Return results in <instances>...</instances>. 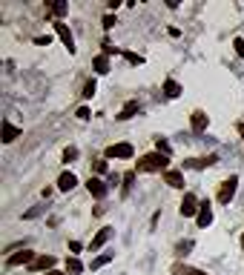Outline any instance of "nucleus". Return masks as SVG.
<instances>
[{"mask_svg": "<svg viewBox=\"0 0 244 275\" xmlns=\"http://www.w3.org/2000/svg\"><path fill=\"white\" fill-rule=\"evenodd\" d=\"M167 166H170V155H164V152H150V155H141L135 169L138 172H167Z\"/></svg>", "mask_w": 244, "mask_h": 275, "instance_id": "1", "label": "nucleus"}, {"mask_svg": "<svg viewBox=\"0 0 244 275\" xmlns=\"http://www.w3.org/2000/svg\"><path fill=\"white\" fill-rule=\"evenodd\" d=\"M236 192H239V175H230L227 181L221 183V189H219V204H230L233 198H236Z\"/></svg>", "mask_w": 244, "mask_h": 275, "instance_id": "2", "label": "nucleus"}, {"mask_svg": "<svg viewBox=\"0 0 244 275\" xmlns=\"http://www.w3.org/2000/svg\"><path fill=\"white\" fill-rule=\"evenodd\" d=\"M198 209H201V201H198L193 192H184V198H181V206H178V212H181V218H193L198 215Z\"/></svg>", "mask_w": 244, "mask_h": 275, "instance_id": "3", "label": "nucleus"}, {"mask_svg": "<svg viewBox=\"0 0 244 275\" xmlns=\"http://www.w3.org/2000/svg\"><path fill=\"white\" fill-rule=\"evenodd\" d=\"M55 32H58V37L63 40V46L69 49V55H75V37H72L69 26H66L63 20H55Z\"/></svg>", "mask_w": 244, "mask_h": 275, "instance_id": "4", "label": "nucleus"}, {"mask_svg": "<svg viewBox=\"0 0 244 275\" xmlns=\"http://www.w3.org/2000/svg\"><path fill=\"white\" fill-rule=\"evenodd\" d=\"M37 255L32 250H23V252H14V255H9V258H6V264H9V267H26V264H29V267H32V261H35Z\"/></svg>", "mask_w": 244, "mask_h": 275, "instance_id": "5", "label": "nucleus"}, {"mask_svg": "<svg viewBox=\"0 0 244 275\" xmlns=\"http://www.w3.org/2000/svg\"><path fill=\"white\" fill-rule=\"evenodd\" d=\"M132 155H135L132 143H112V146H106V158H132Z\"/></svg>", "mask_w": 244, "mask_h": 275, "instance_id": "6", "label": "nucleus"}, {"mask_svg": "<svg viewBox=\"0 0 244 275\" xmlns=\"http://www.w3.org/2000/svg\"><path fill=\"white\" fill-rule=\"evenodd\" d=\"M207 124H210L207 112H201V109H196V112L190 115V126H193V132H196V135H201V132H207Z\"/></svg>", "mask_w": 244, "mask_h": 275, "instance_id": "7", "label": "nucleus"}, {"mask_svg": "<svg viewBox=\"0 0 244 275\" xmlns=\"http://www.w3.org/2000/svg\"><path fill=\"white\" fill-rule=\"evenodd\" d=\"M196 224L201 229H207L210 224H213V206H210V201H201V209H198V215H196Z\"/></svg>", "mask_w": 244, "mask_h": 275, "instance_id": "8", "label": "nucleus"}, {"mask_svg": "<svg viewBox=\"0 0 244 275\" xmlns=\"http://www.w3.org/2000/svg\"><path fill=\"white\" fill-rule=\"evenodd\" d=\"M109 238H112V227H101V229H98V235L89 241V252H98Z\"/></svg>", "mask_w": 244, "mask_h": 275, "instance_id": "9", "label": "nucleus"}, {"mask_svg": "<svg viewBox=\"0 0 244 275\" xmlns=\"http://www.w3.org/2000/svg\"><path fill=\"white\" fill-rule=\"evenodd\" d=\"M86 189H89V195H92V198H98V201H101V198H106V192H109V186H106L101 178H89V181H86Z\"/></svg>", "mask_w": 244, "mask_h": 275, "instance_id": "10", "label": "nucleus"}, {"mask_svg": "<svg viewBox=\"0 0 244 275\" xmlns=\"http://www.w3.org/2000/svg\"><path fill=\"white\" fill-rule=\"evenodd\" d=\"M219 160V155H207V158H190L184 160V166L187 169H207V166H213Z\"/></svg>", "mask_w": 244, "mask_h": 275, "instance_id": "11", "label": "nucleus"}, {"mask_svg": "<svg viewBox=\"0 0 244 275\" xmlns=\"http://www.w3.org/2000/svg\"><path fill=\"white\" fill-rule=\"evenodd\" d=\"M164 181L170 183L173 189H184V172H178V169H167V172H164Z\"/></svg>", "mask_w": 244, "mask_h": 275, "instance_id": "12", "label": "nucleus"}, {"mask_svg": "<svg viewBox=\"0 0 244 275\" xmlns=\"http://www.w3.org/2000/svg\"><path fill=\"white\" fill-rule=\"evenodd\" d=\"M52 267H55V258H52V255H37L29 270H32V273H37V270H46V273H49Z\"/></svg>", "mask_w": 244, "mask_h": 275, "instance_id": "13", "label": "nucleus"}, {"mask_svg": "<svg viewBox=\"0 0 244 275\" xmlns=\"http://www.w3.org/2000/svg\"><path fill=\"white\" fill-rule=\"evenodd\" d=\"M14 138H20V129H17L12 121H3V138H0V140H3V143H12Z\"/></svg>", "mask_w": 244, "mask_h": 275, "instance_id": "14", "label": "nucleus"}, {"mask_svg": "<svg viewBox=\"0 0 244 275\" xmlns=\"http://www.w3.org/2000/svg\"><path fill=\"white\" fill-rule=\"evenodd\" d=\"M75 186H78V178H75L72 172H63V175L58 178V189H60V192H69V189H75Z\"/></svg>", "mask_w": 244, "mask_h": 275, "instance_id": "15", "label": "nucleus"}, {"mask_svg": "<svg viewBox=\"0 0 244 275\" xmlns=\"http://www.w3.org/2000/svg\"><path fill=\"white\" fill-rule=\"evenodd\" d=\"M66 273L69 275H81L83 273V264H81L78 255H69V258H66Z\"/></svg>", "mask_w": 244, "mask_h": 275, "instance_id": "16", "label": "nucleus"}, {"mask_svg": "<svg viewBox=\"0 0 244 275\" xmlns=\"http://www.w3.org/2000/svg\"><path fill=\"white\" fill-rule=\"evenodd\" d=\"M173 273L175 275H207L204 270H198V267H187V264H175Z\"/></svg>", "mask_w": 244, "mask_h": 275, "instance_id": "17", "label": "nucleus"}, {"mask_svg": "<svg viewBox=\"0 0 244 275\" xmlns=\"http://www.w3.org/2000/svg\"><path fill=\"white\" fill-rule=\"evenodd\" d=\"M164 95H167V98H178V95H181V86H178V80H173V78L164 80Z\"/></svg>", "mask_w": 244, "mask_h": 275, "instance_id": "18", "label": "nucleus"}, {"mask_svg": "<svg viewBox=\"0 0 244 275\" xmlns=\"http://www.w3.org/2000/svg\"><path fill=\"white\" fill-rule=\"evenodd\" d=\"M141 106H138V101H129L127 106H124V109H121V112H118V121H129V118H132V115L138 112Z\"/></svg>", "mask_w": 244, "mask_h": 275, "instance_id": "19", "label": "nucleus"}, {"mask_svg": "<svg viewBox=\"0 0 244 275\" xmlns=\"http://www.w3.org/2000/svg\"><path fill=\"white\" fill-rule=\"evenodd\" d=\"M92 66H95V72H98V75H106V72H109V57L106 55H98L92 60Z\"/></svg>", "mask_w": 244, "mask_h": 275, "instance_id": "20", "label": "nucleus"}, {"mask_svg": "<svg viewBox=\"0 0 244 275\" xmlns=\"http://www.w3.org/2000/svg\"><path fill=\"white\" fill-rule=\"evenodd\" d=\"M109 261H112V252H104V255H98V258H92V264H89V270H101V267H106Z\"/></svg>", "mask_w": 244, "mask_h": 275, "instance_id": "21", "label": "nucleus"}, {"mask_svg": "<svg viewBox=\"0 0 244 275\" xmlns=\"http://www.w3.org/2000/svg\"><path fill=\"white\" fill-rule=\"evenodd\" d=\"M75 158H78V146H66V149H63V163H72Z\"/></svg>", "mask_w": 244, "mask_h": 275, "instance_id": "22", "label": "nucleus"}, {"mask_svg": "<svg viewBox=\"0 0 244 275\" xmlns=\"http://www.w3.org/2000/svg\"><path fill=\"white\" fill-rule=\"evenodd\" d=\"M49 9H52V14H58V17H63V14L69 11V6H66V3H52Z\"/></svg>", "mask_w": 244, "mask_h": 275, "instance_id": "23", "label": "nucleus"}, {"mask_svg": "<svg viewBox=\"0 0 244 275\" xmlns=\"http://www.w3.org/2000/svg\"><path fill=\"white\" fill-rule=\"evenodd\" d=\"M155 152H164V155H170V152H173V146H170L164 138H158V140H155Z\"/></svg>", "mask_w": 244, "mask_h": 275, "instance_id": "24", "label": "nucleus"}, {"mask_svg": "<svg viewBox=\"0 0 244 275\" xmlns=\"http://www.w3.org/2000/svg\"><path fill=\"white\" fill-rule=\"evenodd\" d=\"M124 57H127V60L132 63V66H141V63H144V57H141V55H135V52H124Z\"/></svg>", "mask_w": 244, "mask_h": 275, "instance_id": "25", "label": "nucleus"}, {"mask_svg": "<svg viewBox=\"0 0 244 275\" xmlns=\"http://www.w3.org/2000/svg\"><path fill=\"white\" fill-rule=\"evenodd\" d=\"M43 212H46V206H35V209H29V212H26V221H32V218H37V215H43Z\"/></svg>", "mask_w": 244, "mask_h": 275, "instance_id": "26", "label": "nucleus"}, {"mask_svg": "<svg viewBox=\"0 0 244 275\" xmlns=\"http://www.w3.org/2000/svg\"><path fill=\"white\" fill-rule=\"evenodd\" d=\"M190 250H193V241H181V244L175 247V252H178V255H187Z\"/></svg>", "mask_w": 244, "mask_h": 275, "instance_id": "27", "label": "nucleus"}, {"mask_svg": "<svg viewBox=\"0 0 244 275\" xmlns=\"http://www.w3.org/2000/svg\"><path fill=\"white\" fill-rule=\"evenodd\" d=\"M233 46H236V55L244 60V37H236V40H233Z\"/></svg>", "mask_w": 244, "mask_h": 275, "instance_id": "28", "label": "nucleus"}, {"mask_svg": "<svg viewBox=\"0 0 244 275\" xmlns=\"http://www.w3.org/2000/svg\"><path fill=\"white\" fill-rule=\"evenodd\" d=\"M95 89H98V86H95V80H86V86H83V98H92Z\"/></svg>", "mask_w": 244, "mask_h": 275, "instance_id": "29", "label": "nucleus"}, {"mask_svg": "<svg viewBox=\"0 0 244 275\" xmlns=\"http://www.w3.org/2000/svg\"><path fill=\"white\" fill-rule=\"evenodd\" d=\"M132 181H135V172H127V178H124V192H129Z\"/></svg>", "mask_w": 244, "mask_h": 275, "instance_id": "30", "label": "nucleus"}, {"mask_svg": "<svg viewBox=\"0 0 244 275\" xmlns=\"http://www.w3.org/2000/svg\"><path fill=\"white\" fill-rule=\"evenodd\" d=\"M118 52H121L118 46H112V43H104V55H106V57H109V55H118Z\"/></svg>", "mask_w": 244, "mask_h": 275, "instance_id": "31", "label": "nucleus"}, {"mask_svg": "<svg viewBox=\"0 0 244 275\" xmlns=\"http://www.w3.org/2000/svg\"><path fill=\"white\" fill-rule=\"evenodd\" d=\"M95 172H98V175H104V172H106V160H95Z\"/></svg>", "mask_w": 244, "mask_h": 275, "instance_id": "32", "label": "nucleus"}, {"mask_svg": "<svg viewBox=\"0 0 244 275\" xmlns=\"http://www.w3.org/2000/svg\"><path fill=\"white\" fill-rule=\"evenodd\" d=\"M78 118H81V121H89L92 115H89V109H86V106H81V109H78Z\"/></svg>", "mask_w": 244, "mask_h": 275, "instance_id": "33", "label": "nucleus"}, {"mask_svg": "<svg viewBox=\"0 0 244 275\" xmlns=\"http://www.w3.org/2000/svg\"><path fill=\"white\" fill-rule=\"evenodd\" d=\"M112 26H115V17H112V14H106V17H104V29H112Z\"/></svg>", "mask_w": 244, "mask_h": 275, "instance_id": "34", "label": "nucleus"}, {"mask_svg": "<svg viewBox=\"0 0 244 275\" xmlns=\"http://www.w3.org/2000/svg\"><path fill=\"white\" fill-rule=\"evenodd\" d=\"M69 250H72V252H81L83 244H81V241H69Z\"/></svg>", "mask_w": 244, "mask_h": 275, "instance_id": "35", "label": "nucleus"}, {"mask_svg": "<svg viewBox=\"0 0 244 275\" xmlns=\"http://www.w3.org/2000/svg\"><path fill=\"white\" fill-rule=\"evenodd\" d=\"M35 43L37 46H49V43H52V37H49V34H43V37H37Z\"/></svg>", "mask_w": 244, "mask_h": 275, "instance_id": "36", "label": "nucleus"}, {"mask_svg": "<svg viewBox=\"0 0 244 275\" xmlns=\"http://www.w3.org/2000/svg\"><path fill=\"white\" fill-rule=\"evenodd\" d=\"M239 135H242V138H244V124H239Z\"/></svg>", "mask_w": 244, "mask_h": 275, "instance_id": "37", "label": "nucleus"}, {"mask_svg": "<svg viewBox=\"0 0 244 275\" xmlns=\"http://www.w3.org/2000/svg\"><path fill=\"white\" fill-rule=\"evenodd\" d=\"M46 275H60V273H58V270H49V273H46Z\"/></svg>", "mask_w": 244, "mask_h": 275, "instance_id": "38", "label": "nucleus"}, {"mask_svg": "<svg viewBox=\"0 0 244 275\" xmlns=\"http://www.w3.org/2000/svg\"><path fill=\"white\" fill-rule=\"evenodd\" d=\"M242 250H244V235H242Z\"/></svg>", "mask_w": 244, "mask_h": 275, "instance_id": "39", "label": "nucleus"}]
</instances>
